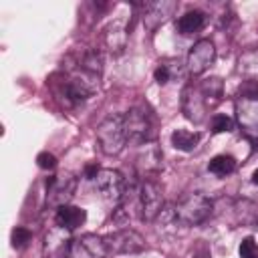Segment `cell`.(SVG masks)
I'll list each match as a JSON object with an SVG mask.
<instances>
[{
  "mask_svg": "<svg viewBox=\"0 0 258 258\" xmlns=\"http://www.w3.org/2000/svg\"><path fill=\"white\" fill-rule=\"evenodd\" d=\"M177 222L185 226H202L214 212V202L202 191H189L175 204Z\"/></svg>",
  "mask_w": 258,
  "mask_h": 258,
  "instance_id": "1",
  "label": "cell"
},
{
  "mask_svg": "<svg viewBox=\"0 0 258 258\" xmlns=\"http://www.w3.org/2000/svg\"><path fill=\"white\" fill-rule=\"evenodd\" d=\"M97 141L99 147L105 155H119L125 149L127 143V133H125V123L123 115H109L97 125Z\"/></svg>",
  "mask_w": 258,
  "mask_h": 258,
  "instance_id": "2",
  "label": "cell"
},
{
  "mask_svg": "<svg viewBox=\"0 0 258 258\" xmlns=\"http://www.w3.org/2000/svg\"><path fill=\"white\" fill-rule=\"evenodd\" d=\"M123 123H125V133H127V141L131 143H151L153 139V119L151 113L143 107H131L125 115H123Z\"/></svg>",
  "mask_w": 258,
  "mask_h": 258,
  "instance_id": "3",
  "label": "cell"
},
{
  "mask_svg": "<svg viewBox=\"0 0 258 258\" xmlns=\"http://www.w3.org/2000/svg\"><path fill=\"white\" fill-rule=\"evenodd\" d=\"M95 91H97V77H91V75L79 71L62 81V85L58 89V97H62V101L73 107V105L87 101Z\"/></svg>",
  "mask_w": 258,
  "mask_h": 258,
  "instance_id": "4",
  "label": "cell"
},
{
  "mask_svg": "<svg viewBox=\"0 0 258 258\" xmlns=\"http://www.w3.org/2000/svg\"><path fill=\"white\" fill-rule=\"evenodd\" d=\"M139 218L143 222H155L163 210V189L155 179H143L137 191Z\"/></svg>",
  "mask_w": 258,
  "mask_h": 258,
  "instance_id": "5",
  "label": "cell"
},
{
  "mask_svg": "<svg viewBox=\"0 0 258 258\" xmlns=\"http://www.w3.org/2000/svg\"><path fill=\"white\" fill-rule=\"evenodd\" d=\"M236 121L244 135L258 143V95L244 93L236 99Z\"/></svg>",
  "mask_w": 258,
  "mask_h": 258,
  "instance_id": "6",
  "label": "cell"
},
{
  "mask_svg": "<svg viewBox=\"0 0 258 258\" xmlns=\"http://www.w3.org/2000/svg\"><path fill=\"white\" fill-rule=\"evenodd\" d=\"M103 240L109 254H139L147 248L145 238L131 228H119L103 236Z\"/></svg>",
  "mask_w": 258,
  "mask_h": 258,
  "instance_id": "7",
  "label": "cell"
},
{
  "mask_svg": "<svg viewBox=\"0 0 258 258\" xmlns=\"http://www.w3.org/2000/svg\"><path fill=\"white\" fill-rule=\"evenodd\" d=\"M95 189L109 204H119L125 198V179L117 169H99Z\"/></svg>",
  "mask_w": 258,
  "mask_h": 258,
  "instance_id": "8",
  "label": "cell"
},
{
  "mask_svg": "<svg viewBox=\"0 0 258 258\" xmlns=\"http://www.w3.org/2000/svg\"><path fill=\"white\" fill-rule=\"evenodd\" d=\"M216 60V46L210 38H200L198 42H194V46L187 52L185 58V67L189 71V75H202L206 73Z\"/></svg>",
  "mask_w": 258,
  "mask_h": 258,
  "instance_id": "9",
  "label": "cell"
},
{
  "mask_svg": "<svg viewBox=\"0 0 258 258\" xmlns=\"http://www.w3.org/2000/svg\"><path fill=\"white\" fill-rule=\"evenodd\" d=\"M107 246L105 240L97 234H83L79 238H73L69 258H105Z\"/></svg>",
  "mask_w": 258,
  "mask_h": 258,
  "instance_id": "10",
  "label": "cell"
},
{
  "mask_svg": "<svg viewBox=\"0 0 258 258\" xmlns=\"http://www.w3.org/2000/svg\"><path fill=\"white\" fill-rule=\"evenodd\" d=\"M46 187H48V202L56 208L69 204V200L75 194L77 181L73 175L64 173V175H52L46 179Z\"/></svg>",
  "mask_w": 258,
  "mask_h": 258,
  "instance_id": "11",
  "label": "cell"
},
{
  "mask_svg": "<svg viewBox=\"0 0 258 258\" xmlns=\"http://www.w3.org/2000/svg\"><path fill=\"white\" fill-rule=\"evenodd\" d=\"M163 167V153L155 143H145L137 155V169L143 179H153Z\"/></svg>",
  "mask_w": 258,
  "mask_h": 258,
  "instance_id": "12",
  "label": "cell"
},
{
  "mask_svg": "<svg viewBox=\"0 0 258 258\" xmlns=\"http://www.w3.org/2000/svg\"><path fill=\"white\" fill-rule=\"evenodd\" d=\"M73 238L69 236V230L56 226L44 236V256L46 258H69Z\"/></svg>",
  "mask_w": 258,
  "mask_h": 258,
  "instance_id": "13",
  "label": "cell"
},
{
  "mask_svg": "<svg viewBox=\"0 0 258 258\" xmlns=\"http://www.w3.org/2000/svg\"><path fill=\"white\" fill-rule=\"evenodd\" d=\"M141 8H143V14H141L143 16V24L149 30H155L157 26H161L173 14L177 4L161 0V2H145V4H141Z\"/></svg>",
  "mask_w": 258,
  "mask_h": 258,
  "instance_id": "14",
  "label": "cell"
},
{
  "mask_svg": "<svg viewBox=\"0 0 258 258\" xmlns=\"http://www.w3.org/2000/svg\"><path fill=\"white\" fill-rule=\"evenodd\" d=\"M181 109L185 113V117L194 123H200L204 119V111H206V103L202 99L200 89H194L191 85H187L181 93Z\"/></svg>",
  "mask_w": 258,
  "mask_h": 258,
  "instance_id": "15",
  "label": "cell"
},
{
  "mask_svg": "<svg viewBox=\"0 0 258 258\" xmlns=\"http://www.w3.org/2000/svg\"><path fill=\"white\" fill-rule=\"evenodd\" d=\"M85 220H87V212H85L83 208L71 206V204H64V206L56 208V214H54L56 226H60V228H64V230H69V232H73V230H77L79 226H83Z\"/></svg>",
  "mask_w": 258,
  "mask_h": 258,
  "instance_id": "16",
  "label": "cell"
},
{
  "mask_svg": "<svg viewBox=\"0 0 258 258\" xmlns=\"http://www.w3.org/2000/svg\"><path fill=\"white\" fill-rule=\"evenodd\" d=\"M206 24V14L202 10H189L185 14H181L177 20H175V28L179 34L187 36V34H194V32H200Z\"/></svg>",
  "mask_w": 258,
  "mask_h": 258,
  "instance_id": "17",
  "label": "cell"
},
{
  "mask_svg": "<svg viewBox=\"0 0 258 258\" xmlns=\"http://www.w3.org/2000/svg\"><path fill=\"white\" fill-rule=\"evenodd\" d=\"M198 89H200V93H202V99H204V103H206V109H208V107H216V105L222 101V97H224V83H222V79H218V77L204 79Z\"/></svg>",
  "mask_w": 258,
  "mask_h": 258,
  "instance_id": "18",
  "label": "cell"
},
{
  "mask_svg": "<svg viewBox=\"0 0 258 258\" xmlns=\"http://www.w3.org/2000/svg\"><path fill=\"white\" fill-rule=\"evenodd\" d=\"M103 40H105V46L111 52H121L125 48V42H127V32H125L123 22L109 24L105 28V32H103Z\"/></svg>",
  "mask_w": 258,
  "mask_h": 258,
  "instance_id": "19",
  "label": "cell"
},
{
  "mask_svg": "<svg viewBox=\"0 0 258 258\" xmlns=\"http://www.w3.org/2000/svg\"><path fill=\"white\" fill-rule=\"evenodd\" d=\"M202 135L198 131H187V129H175L171 133V145L177 151H194L200 143Z\"/></svg>",
  "mask_w": 258,
  "mask_h": 258,
  "instance_id": "20",
  "label": "cell"
},
{
  "mask_svg": "<svg viewBox=\"0 0 258 258\" xmlns=\"http://www.w3.org/2000/svg\"><path fill=\"white\" fill-rule=\"evenodd\" d=\"M234 169H236V159L228 153H220V155L212 157L208 163V171L214 173L216 177H226V175L234 173Z\"/></svg>",
  "mask_w": 258,
  "mask_h": 258,
  "instance_id": "21",
  "label": "cell"
},
{
  "mask_svg": "<svg viewBox=\"0 0 258 258\" xmlns=\"http://www.w3.org/2000/svg\"><path fill=\"white\" fill-rule=\"evenodd\" d=\"M77 64H79V71H83V73H87L91 77H97V79L103 73V58H101V54L97 50L83 52V56L79 58Z\"/></svg>",
  "mask_w": 258,
  "mask_h": 258,
  "instance_id": "22",
  "label": "cell"
},
{
  "mask_svg": "<svg viewBox=\"0 0 258 258\" xmlns=\"http://www.w3.org/2000/svg\"><path fill=\"white\" fill-rule=\"evenodd\" d=\"M181 73V67H179V60H163L157 64V69L153 71V77L159 85H167L169 81H173L175 77H179Z\"/></svg>",
  "mask_w": 258,
  "mask_h": 258,
  "instance_id": "23",
  "label": "cell"
},
{
  "mask_svg": "<svg viewBox=\"0 0 258 258\" xmlns=\"http://www.w3.org/2000/svg\"><path fill=\"white\" fill-rule=\"evenodd\" d=\"M234 125H236L234 119L228 115L218 113L212 117V131L214 133H230V131H234Z\"/></svg>",
  "mask_w": 258,
  "mask_h": 258,
  "instance_id": "24",
  "label": "cell"
},
{
  "mask_svg": "<svg viewBox=\"0 0 258 258\" xmlns=\"http://www.w3.org/2000/svg\"><path fill=\"white\" fill-rule=\"evenodd\" d=\"M238 256L240 258H258V242L252 236H246L238 246Z\"/></svg>",
  "mask_w": 258,
  "mask_h": 258,
  "instance_id": "25",
  "label": "cell"
},
{
  "mask_svg": "<svg viewBox=\"0 0 258 258\" xmlns=\"http://www.w3.org/2000/svg\"><path fill=\"white\" fill-rule=\"evenodd\" d=\"M30 238H32V234H30V230L24 228V226H18V228L12 230V246H14V248H24V246L30 242Z\"/></svg>",
  "mask_w": 258,
  "mask_h": 258,
  "instance_id": "26",
  "label": "cell"
},
{
  "mask_svg": "<svg viewBox=\"0 0 258 258\" xmlns=\"http://www.w3.org/2000/svg\"><path fill=\"white\" fill-rule=\"evenodd\" d=\"M36 163H38V167H42V169H54L56 157H54L52 153H48V151H42V153H38Z\"/></svg>",
  "mask_w": 258,
  "mask_h": 258,
  "instance_id": "27",
  "label": "cell"
},
{
  "mask_svg": "<svg viewBox=\"0 0 258 258\" xmlns=\"http://www.w3.org/2000/svg\"><path fill=\"white\" fill-rule=\"evenodd\" d=\"M252 181H254V183L258 185V167H256V169L252 171Z\"/></svg>",
  "mask_w": 258,
  "mask_h": 258,
  "instance_id": "28",
  "label": "cell"
},
{
  "mask_svg": "<svg viewBox=\"0 0 258 258\" xmlns=\"http://www.w3.org/2000/svg\"><path fill=\"white\" fill-rule=\"evenodd\" d=\"M200 258H206V256H200Z\"/></svg>",
  "mask_w": 258,
  "mask_h": 258,
  "instance_id": "29",
  "label": "cell"
}]
</instances>
